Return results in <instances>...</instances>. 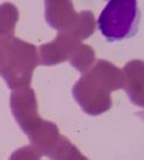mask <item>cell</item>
Masks as SVG:
<instances>
[{"mask_svg":"<svg viewBox=\"0 0 144 160\" xmlns=\"http://www.w3.org/2000/svg\"><path fill=\"white\" fill-rule=\"evenodd\" d=\"M138 24V5L133 0L109 1L98 18V29L109 42L132 37L137 32Z\"/></svg>","mask_w":144,"mask_h":160,"instance_id":"1","label":"cell"}]
</instances>
